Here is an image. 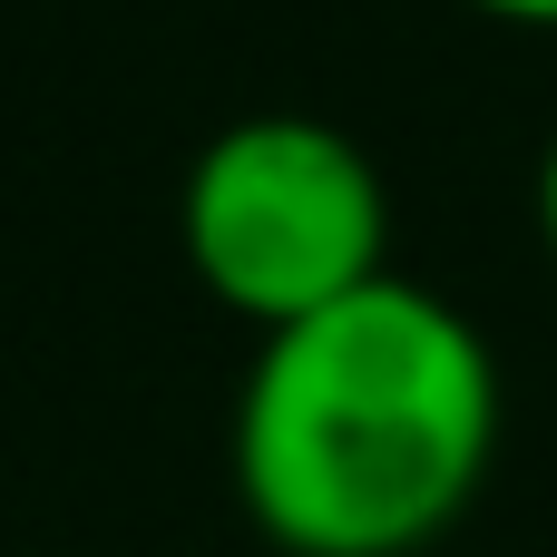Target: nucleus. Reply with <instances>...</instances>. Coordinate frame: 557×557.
I'll use <instances>...</instances> for the list:
<instances>
[{
    "label": "nucleus",
    "mask_w": 557,
    "mask_h": 557,
    "mask_svg": "<svg viewBox=\"0 0 557 557\" xmlns=\"http://www.w3.org/2000/svg\"><path fill=\"white\" fill-rule=\"evenodd\" d=\"M176 235L225 313L284 333L392 274V186L352 127L313 108H245L186 157Z\"/></svg>",
    "instance_id": "2"
},
{
    "label": "nucleus",
    "mask_w": 557,
    "mask_h": 557,
    "mask_svg": "<svg viewBox=\"0 0 557 557\" xmlns=\"http://www.w3.org/2000/svg\"><path fill=\"white\" fill-rule=\"evenodd\" d=\"M539 235H548V255H557V127H548V147H539Z\"/></svg>",
    "instance_id": "4"
},
{
    "label": "nucleus",
    "mask_w": 557,
    "mask_h": 557,
    "mask_svg": "<svg viewBox=\"0 0 557 557\" xmlns=\"http://www.w3.org/2000/svg\"><path fill=\"white\" fill-rule=\"evenodd\" d=\"M470 10H490L509 29H557V0H470Z\"/></svg>",
    "instance_id": "3"
},
{
    "label": "nucleus",
    "mask_w": 557,
    "mask_h": 557,
    "mask_svg": "<svg viewBox=\"0 0 557 557\" xmlns=\"http://www.w3.org/2000/svg\"><path fill=\"white\" fill-rule=\"evenodd\" d=\"M499 460V352L421 274L255 343L235 392V490L294 557H411L450 539Z\"/></svg>",
    "instance_id": "1"
}]
</instances>
